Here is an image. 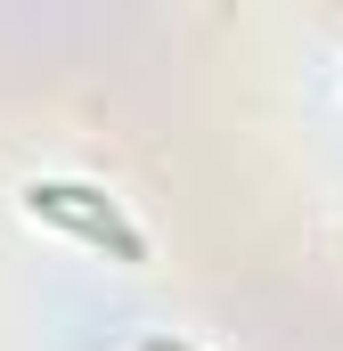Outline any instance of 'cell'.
<instances>
[{
	"mask_svg": "<svg viewBox=\"0 0 343 351\" xmlns=\"http://www.w3.org/2000/svg\"><path fill=\"white\" fill-rule=\"evenodd\" d=\"M25 213L33 221H58V229H74L82 245H106L115 262H147V237L98 196V188H82V180H33L25 188Z\"/></svg>",
	"mask_w": 343,
	"mask_h": 351,
	"instance_id": "cell-1",
	"label": "cell"
}]
</instances>
